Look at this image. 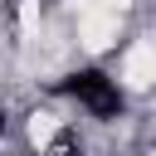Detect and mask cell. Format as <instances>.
<instances>
[{
    "label": "cell",
    "instance_id": "2",
    "mask_svg": "<svg viewBox=\"0 0 156 156\" xmlns=\"http://www.w3.org/2000/svg\"><path fill=\"white\" fill-rule=\"evenodd\" d=\"M5 127H10V117H5V112H0V136H5Z\"/></svg>",
    "mask_w": 156,
    "mask_h": 156
},
{
    "label": "cell",
    "instance_id": "1",
    "mask_svg": "<svg viewBox=\"0 0 156 156\" xmlns=\"http://www.w3.org/2000/svg\"><path fill=\"white\" fill-rule=\"evenodd\" d=\"M54 93L73 107H83L93 122H122L127 117V88L117 73H107L102 63H78L63 78H54Z\"/></svg>",
    "mask_w": 156,
    "mask_h": 156
}]
</instances>
